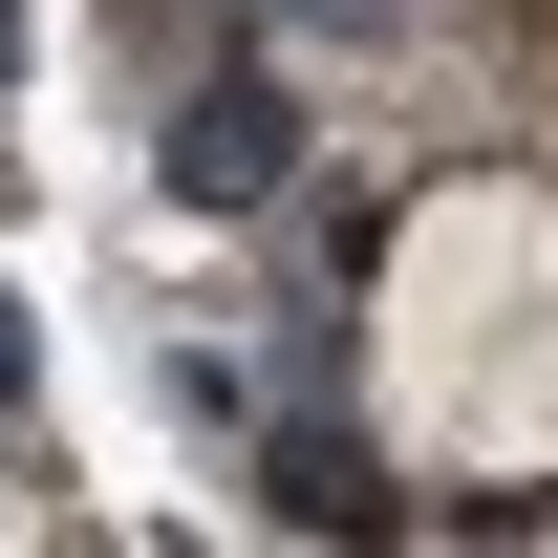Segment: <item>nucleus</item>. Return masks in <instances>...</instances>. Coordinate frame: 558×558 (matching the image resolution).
<instances>
[{
    "mask_svg": "<svg viewBox=\"0 0 558 558\" xmlns=\"http://www.w3.org/2000/svg\"><path fill=\"white\" fill-rule=\"evenodd\" d=\"M387 387H409L429 451H473V473H558V215L515 172L409 215V258H387Z\"/></svg>",
    "mask_w": 558,
    "mask_h": 558,
    "instance_id": "f257e3e1",
    "label": "nucleus"
},
{
    "mask_svg": "<svg viewBox=\"0 0 558 558\" xmlns=\"http://www.w3.org/2000/svg\"><path fill=\"white\" fill-rule=\"evenodd\" d=\"M515 44H537V108H558V0H515Z\"/></svg>",
    "mask_w": 558,
    "mask_h": 558,
    "instance_id": "f03ea898",
    "label": "nucleus"
}]
</instances>
